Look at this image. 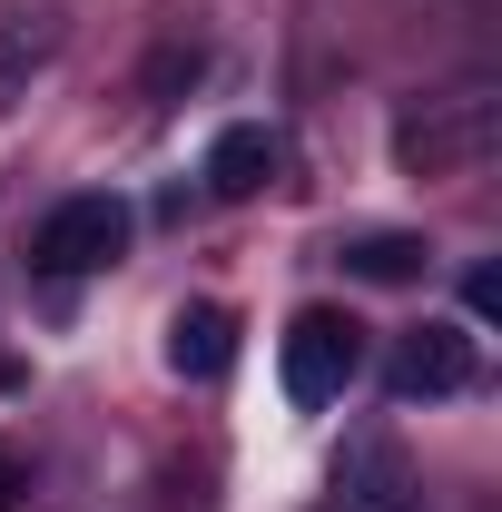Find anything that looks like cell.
I'll return each mask as SVG.
<instances>
[{"label":"cell","mask_w":502,"mask_h":512,"mask_svg":"<svg viewBox=\"0 0 502 512\" xmlns=\"http://www.w3.org/2000/svg\"><path fill=\"white\" fill-rule=\"evenodd\" d=\"M355 375H365V325L345 316V306H306V316L286 325V345H276V384H286L296 414L345 404V384H355Z\"/></svg>","instance_id":"1"},{"label":"cell","mask_w":502,"mask_h":512,"mask_svg":"<svg viewBox=\"0 0 502 512\" xmlns=\"http://www.w3.org/2000/svg\"><path fill=\"white\" fill-rule=\"evenodd\" d=\"M128 256V197H109V188H79V197H60L40 227H30V266L50 276V286H79V276H109Z\"/></svg>","instance_id":"2"},{"label":"cell","mask_w":502,"mask_h":512,"mask_svg":"<svg viewBox=\"0 0 502 512\" xmlns=\"http://www.w3.org/2000/svg\"><path fill=\"white\" fill-rule=\"evenodd\" d=\"M394 158L414 178H473L493 158V99L483 89H453V99H424L394 119Z\"/></svg>","instance_id":"3"},{"label":"cell","mask_w":502,"mask_h":512,"mask_svg":"<svg viewBox=\"0 0 502 512\" xmlns=\"http://www.w3.org/2000/svg\"><path fill=\"white\" fill-rule=\"evenodd\" d=\"M473 384H483L473 325L424 316L414 335H394V355H384V394H394V404H453V394H473Z\"/></svg>","instance_id":"4"},{"label":"cell","mask_w":502,"mask_h":512,"mask_svg":"<svg viewBox=\"0 0 502 512\" xmlns=\"http://www.w3.org/2000/svg\"><path fill=\"white\" fill-rule=\"evenodd\" d=\"M325 512H424V483L394 434H355L335 453V483H325Z\"/></svg>","instance_id":"5"},{"label":"cell","mask_w":502,"mask_h":512,"mask_svg":"<svg viewBox=\"0 0 502 512\" xmlns=\"http://www.w3.org/2000/svg\"><path fill=\"white\" fill-rule=\"evenodd\" d=\"M60 40H69V10H50V0L0 20V119L30 99V79H40V69L60 60Z\"/></svg>","instance_id":"6"},{"label":"cell","mask_w":502,"mask_h":512,"mask_svg":"<svg viewBox=\"0 0 502 512\" xmlns=\"http://www.w3.org/2000/svg\"><path fill=\"white\" fill-rule=\"evenodd\" d=\"M276 168H286V138L266 119H237V128H217V148H207L197 178H207V197H256Z\"/></svg>","instance_id":"7"},{"label":"cell","mask_w":502,"mask_h":512,"mask_svg":"<svg viewBox=\"0 0 502 512\" xmlns=\"http://www.w3.org/2000/svg\"><path fill=\"white\" fill-rule=\"evenodd\" d=\"M168 365H178L188 384H217L227 365H237V316H227L217 296L178 306V316H168Z\"/></svg>","instance_id":"8"},{"label":"cell","mask_w":502,"mask_h":512,"mask_svg":"<svg viewBox=\"0 0 502 512\" xmlns=\"http://www.w3.org/2000/svg\"><path fill=\"white\" fill-rule=\"evenodd\" d=\"M345 276H365V286H414L424 276V237H404V227H375V237H345Z\"/></svg>","instance_id":"9"},{"label":"cell","mask_w":502,"mask_h":512,"mask_svg":"<svg viewBox=\"0 0 502 512\" xmlns=\"http://www.w3.org/2000/svg\"><path fill=\"white\" fill-rule=\"evenodd\" d=\"M197 69H207V50H197V40H168V50L148 60V99L178 109V89H197Z\"/></svg>","instance_id":"10"},{"label":"cell","mask_w":502,"mask_h":512,"mask_svg":"<svg viewBox=\"0 0 502 512\" xmlns=\"http://www.w3.org/2000/svg\"><path fill=\"white\" fill-rule=\"evenodd\" d=\"M493 306H502V276H493V266H473V276H463V316L493 325Z\"/></svg>","instance_id":"11"},{"label":"cell","mask_w":502,"mask_h":512,"mask_svg":"<svg viewBox=\"0 0 502 512\" xmlns=\"http://www.w3.org/2000/svg\"><path fill=\"white\" fill-rule=\"evenodd\" d=\"M10 503H20V453L0 444V512H10Z\"/></svg>","instance_id":"12"}]
</instances>
